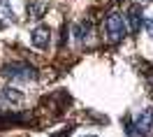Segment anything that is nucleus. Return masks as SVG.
<instances>
[{"label":"nucleus","mask_w":153,"mask_h":137,"mask_svg":"<svg viewBox=\"0 0 153 137\" xmlns=\"http://www.w3.org/2000/svg\"><path fill=\"white\" fill-rule=\"evenodd\" d=\"M128 21L118 14V12H111L109 16L105 19V30H107V37L111 39L114 44H118V42H123L125 35H128Z\"/></svg>","instance_id":"f257e3e1"},{"label":"nucleus","mask_w":153,"mask_h":137,"mask_svg":"<svg viewBox=\"0 0 153 137\" xmlns=\"http://www.w3.org/2000/svg\"><path fill=\"white\" fill-rule=\"evenodd\" d=\"M2 74L12 81H35L37 79V70L28 65V63H7L2 68Z\"/></svg>","instance_id":"f03ea898"},{"label":"nucleus","mask_w":153,"mask_h":137,"mask_svg":"<svg viewBox=\"0 0 153 137\" xmlns=\"http://www.w3.org/2000/svg\"><path fill=\"white\" fill-rule=\"evenodd\" d=\"M153 130V107L151 109H144L134 116L132 123H128V133L130 137H142V135H149Z\"/></svg>","instance_id":"7ed1b4c3"},{"label":"nucleus","mask_w":153,"mask_h":137,"mask_svg":"<svg viewBox=\"0 0 153 137\" xmlns=\"http://www.w3.org/2000/svg\"><path fill=\"white\" fill-rule=\"evenodd\" d=\"M30 37H33V44H35L37 49H47L49 39H51V30H49L47 26H35L33 33H30Z\"/></svg>","instance_id":"20e7f679"},{"label":"nucleus","mask_w":153,"mask_h":137,"mask_svg":"<svg viewBox=\"0 0 153 137\" xmlns=\"http://www.w3.org/2000/svg\"><path fill=\"white\" fill-rule=\"evenodd\" d=\"M0 102H2V105H14V107H16V105H21V102H23V93H21V91H16V88H0Z\"/></svg>","instance_id":"39448f33"},{"label":"nucleus","mask_w":153,"mask_h":137,"mask_svg":"<svg viewBox=\"0 0 153 137\" xmlns=\"http://www.w3.org/2000/svg\"><path fill=\"white\" fill-rule=\"evenodd\" d=\"M128 23H130V30H132V33H139V28H142V23H144L142 7H139V5H132V7H130V14H128Z\"/></svg>","instance_id":"423d86ee"},{"label":"nucleus","mask_w":153,"mask_h":137,"mask_svg":"<svg viewBox=\"0 0 153 137\" xmlns=\"http://www.w3.org/2000/svg\"><path fill=\"white\" fill-rule=\"evenodd\" d=\"M47 14V5L42 2V0H33L28 5V16H33V19H39V16H44Z\"/></svg>","instance_id":"0eeeda50"},{"label":"nucleus","mask_w":153,"mask_h":137,"mask_svg":"<svg viewBox=\"0 0 153 137\" xmlns=\"http://www.w3.org/2000/svg\"><path fill=\"white\" fill-rule=\"evenodd\" d=\"M74 35H76V39H79V42H84V39L91 35V23H88V21H81V23L74 28Z\"/></svg>","instance_id":"6e6552de"},{"label":"nucleus","mask_w":153,"mask_h":137,"mask_svg":"<svg viewBox=\"0 0 153 137\" xmlns=\"http://www.w3.org/2000/svg\"><path fill=\"white\" fill-rule=\"evenodd\" d=\"M0 16L14 19V12H12V7H10V0H0Z\"/></svg>","instance_id":"1a4fd4ad"},{"label":"nucleus","mask_w":153,"mask_h":137,"mask_svg":"<svg viewBox=\"0 0 153 137\" xmlns=\"http://www.w3.org/2000/svg\"><path fill=\"white\" fill-rule=\"evenodd\" d=\"M144 28H146V33H149V37H153V16L144 21Z\"/></svg>","instance_id":"9d476101"},{"label":"nucleus","mask_w":153,"mask_h":137,"mask_svg":"<svg viewBox=\"0 0 153 137\" xmlns=\"http://www.w3.org/2000/svg\"><path fill=\"white\" fill-rule=\"evenodd\" d=\"M81 137H95V135H81Z\"/></svg>","instance_id":"9b49d317"},{"label":"nucleus","mask_w":153,"mask_h":137,"mask_svg":"<svg viewBox=\"0 0 153 137\" xmlns=\"http://www.w3.org/2000/svg\"><path fill=\"white\" fill-rule=\"evenodd\" d=\"M142 2H146V0H142Z\"/></svg>","instance_id":"f8f14e48"}]
</instances>
